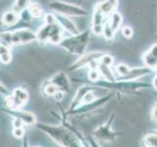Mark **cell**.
Wrapping results in <instances>:
<instances>
[{
  "mask_svg": "<svg viewBox=\"0 0 157 147\" xmlns=\"http://www.w3.org/2000/svg\"><path fill=\"white\" fill-rule=\"evenodd\" d=\"M44 132H46L52 138H54L58 143L63 146H79V141L73 137V134L67 129L62 127H49V126H39Z\"/></svg>",
  "mask_w": 157,
  "mask_h": 147,
  "instance_id": "cell-1",
  "label": "cell"
},
{
  "mask_svg": "<svg viewBox=\"0 0 157 147\" xmlns=\"http://www.w3.org/2000/svg\"><path fill=\"white\" fill-rule=\"evenodd\" d=\"M88 42H89V32L85 31L80 35H75L74 37L63 40L62 42V45L70 53L81 54L85 51V48L88 45Z\"/></svg>",
  "mask_w": 157,
  "mask_h": 147,
  "instance_id": "cell-2",
  "label": "cell"
},
{
  "mask_svg": "<svg viewBox=\"0 0 157 147\" xmlns=\"http://www.w3.org/2000/svg\"><path fill=\"white\" fill-rule=\"evenodd\" d=\"M49 7L63 15L75 16V17H85V16H87V11H85L83 8L73 4L59 1V0H53V1L49 2Z\"/></svg>",
  "mask_w": 157,
  "mask_h": 147,
  "instance_id": "cell-3",
  "label": "cell"
},
{
  "mask_svg": "<svg viewBox=\"0 0 157 147\" xmlns=\"http://www.w3.org/2000/svg\"><path fill=\"white\" fill-rule=\"evenodd\" d=\"M37 39L36 35L29 30H19L13 34L14 44H23L28 43Z\"/></svg>",
  "mask_w": 157,
  "mask_h": 147,
  "instance_id": "cell-4",
  "label": "cell"
},
{
  "mask_svg": "<svg viewBox=\"0 0 157 147\" xmlns=\"http://www.w3.org/2000/svg\"><path fill=\"white\" fill-rule=\"evenodd\" d=\"M104 20H105V14L97 7L94 17H93V31L97 35H100L104 31Z\"/></svg>",
  "mask_w": 157,
  "mask_h": 147,
  "instance_id": "cell-5",
  "label": "cell"
},
{
  "mask_svg": "<svg viewBox=\"0 0 157 147\" xmlns=\"http://www.w3.org/2000/svg\"><path fill=\"white\" fill-rule=\"evenodd\" d=\"M101 56H102V54L101 52H90L88 54H86V55L80 57V59L78 60V61L74 63V65L71 67V69L81 68V67L85 66V65L90 64L92 61H94V60H97L99 57H101Z\"/></svg>",
  "mask_w": 157,
  "mask_h": 147,
  "instance_id": "cell-6",
  "label": "cell"
},
{
  "mask_svg": "<svg viewBox=\"0 0 157 147\" xmlns=\"http://www.w3.org/2000/svg\"><path fill=\"white\" fill-rule=\"evenodd\" d=\"M52 83L55 84L59 89H63V90H68L69 89V81L67 78V76L63 73H59L55 77L53 78Z\"/></svg>",
  "mask_w": 157,
  "mask_h": 147,
  "instance_id": "cell-7",
  "label": "cell"
},
{
  "mask_svg": "<svg viewBox=\"0 0 157 147\" xmlns=\"http://www.w3.org/2000/svg\"><path fill=\"white\" fill-rule=\"evenodd\" d=\"M118 0H105L104 2L98 5V8L105 15L111 14L117 6Z\"/></svg>",
  "mask_w": 157,
  "mask_h": 147,
  "instance_id": "cell-8",
  "label": "cell"
},
{
  "mask_svg": "<svg viewBox=\"0 0 157 147\" xmlns=\"http://www.w3.org/2000/svg\"><path fill=\"white\" fill-rule=\"evenodd\" d=\"M58 18H59V23H61V25L63 26V28H64L67 31H69L70 34L78 35L79 31L77 29L76 25H75L71 20H69L67 17H58Z\"/></svg>",
  "mask_w": 157,
  "mask_h": 147,
  "instance_id": "cell-9",
  "label": "cell"
},
{
  "mask_svg": "<svg viewBox=\"0 0 157 147\" xmlns=\"http://www.w3.org/2000/svg\"><path fill=\"white\" fill-rule=\"evenodd\" d=\"M19 20V16L16 11H8L4 14L3 16V24L11 26V25H15Z\"/></svg>",
  "mask_w": 157,
  "mask_h": 147,
  "instance_id": "cell-10",
  "label": "cell"
},
{
  "mask_svg": "<svg viewBox=\"0 0 157 147\" xmlns=\"http://www.w3.org/2000/svg\"><path fill=\"white\" fill-rule=\"evenodd\" d=\"M148 73V70L143 69V68H136L133 70H130V72L127 76H125V78L127 80H138L140 78H142L143 76L147 75Z\"/></svg>",
  "mask_w": 157,
  "mask_h": 147,
  "instance_id": "cell-11",
  "label": "cell"
},
{
  "mask_svg": "<svg viewBox=\"0 0 157 147\" xmlns=\"http://www.w3.org/2000/svg\"><path fill=\"white\" fill-rule=\"evenodd\" d=\"M99 70H100L101 74L102 75V77H104L106 80H108V81H114L115 80V77H114V75H113L112 71L110 69V66H106V65L101 64L100 67H99Z\"/></svg>",
  "mask_w": 157,
  "mask_h": 147,
  "instance_id": "cell-12",
  "label": "cell"
},
{
  "mask_svg": "<svg viewBox=\"0 0 157 147\" xmlns=\"http://www.w3.org/2000/svg\"><path fill=\"white\" fill-rule=\"evenodd\" d=\"M143 60H144V64L149 68L157 67V59L149 51H147V53H144V55L143 56Z\"/></svg>",
  "mask_w": 157,
  "mask_h": 147,
  "instance_id": "cell-13",
  "label": "cell"
},
{
  "mask_svg": "<svg viewBox=\"0 0 157 147\" xmlns=\"http://www.w3.org/2000/svg\"><path fill=\"white\" fill-rule=\"evenodd\" d=\"M121 23H122L121 15L118 13H113L110 17V24H109L111 26V28L116 31L117 30H119V28H120Z\"/></svg>",
  "mask_w": 157,
  "mask_h": 147,
  "instance_id": "cell-14",
  "label": "cell"
},
{
  "mask_svg": "<svg viewBox=\"0 0 157 147\" xmlns=\"http://www.w3.org/2000/svg\"><path fill=\"white\" fill-rule=\"evenodd\" d=\"M0 53H1V63L7 65L11 62V52L10 49L5 46V45H1V49H0Z\"/></svg>",
  "mask_w": 157,
  "mask_h": 147,
  "instance_id": "cell-15",
  "label": "cell"
},
{
  "mask_svg": "<svg viewBox=\"0 0 157 147\" xmlns=\"http://www.w3.org/2000/svg\"><path fill=\"white\" fill-rule=\"evenodd\" d=\"M29 2H30V0H16L14 11H16V12H21V11L25 10L29 6Z\"/></svg>",
  "mask_w": 157,
  "mask_h": 147,
  "instance_id": "cell-16",
  "label": "cell"
},
{
  "mask_svg": "<svg viewBox=\"0 0 157 147\" xmlns=\"http://www.w3.org/2000/svg\"><path fill=\"white\" fill-rule=\"evenodd\" d=\"M21 120L24 121L25 124H28V125H31V124H34L35 123V116L33 114H31L29 112H25L21 115L20 117Z\"/></svg>",
  "mask_w": 157,
  "mask_h": 147,
  "instance_id": "cell-17",
  "label": "cell"
},
{
  "mask_svg": "<svg viewBox=\"0 0 157 147\" xmlns=\"http://www.w3.org/2000/svg\"><path fill=\"white\" fill-rule=\"evenodd\" d=\"M95 99H96V94L93 92V89H90L84 94L81 102H82L83 104H90V103L94 102Z\"/></svg>",
  "mask_w": 157,
  "mask_h": 147,
  "instance_id": "cell-18",
  "label": "cell"
},
{
  "mask_svg": "<svg viewBox=\"0 0 157 147\" xmlns=\"http://www.w3.org/2000/svg\"><path fill=\"white\" fill-rule=\"evenodd\" d=\"M144 142L147 146L157 147V135L156 134H148L144 137Z\"/></svg>",
  "mask_w": 157,
  "mask_h": 147,
  "instance_id": "cell-19",
  "label": "cell"
},
{
  "mask_svg": "<svg viewBox=\"0 0 157 147\" xmlns=\"http://www.w3.org/2000/svg\"><path fill=\"white\" fill-rule=\"evenodd\" d=\"M1 40L3 42V45H12L13 42V34L10 32H2L1 34Z\"/></svg>",
  "mask_w": 157,
  "mask_h": 147,
  "instance_id": "cell-20",
  "label": "cell"
},
{
  "mask_svg": "<svg viewBox=\"0 0 157 147\" xmlns=\"http://www.w3.org/2000/svg\"><path fill=\"white\" fill-rule=\"evenodd\" d=\"M114 30L111 28L110 25H105L104 27V31H102V35L105 37L106 39H112L113 36H114Z\"/></svg>",
  "mask_w": 157,
  "mask_h": 147,
  "instance_id": "cell-21",
  "label": "cell"
},
{
  "mask_svg": "<svg viewBox=\"0 0 157 147\" xmlns=\"http://www.w3.org/2000/svg\"><path fill=\"white\" fill-rule=\"evenodd\" d=\"M29 13L32 17H35V18H39L41 17L42 15V9L39 6L38 4H33L29 9Z\"/></svg>",
  "mask_w": 157,
  "mask_h": 147,
  "instance_id": "cell-22",
  "label": "cell"
},
{
  "mask_svg": "<svg viewBox=\"0 0 157 147\" xmlns=\"http://www.w3.org/2000/svg\"><path fill=\"white\" fill-rule=\"evenodd\" d=\"M58 90H59V88L55 84H53V83L47 84L44 88V91L46 92L47 95H55V93Z\"/></svg>",
  "mask_w": 157,
  "mask_h": 147,
  "instance_id": "cell-23",
  "label": "cell"
},
{
  "mask_svg": "<svg viewBox=\"0 0 157 147\" xmlns=\"http://www.w3.org/2000/svg\"><path fill=\"white\" fill-rule=\"evenodd\" d=\"M14 94L17 95L20 98V99L21 101H24V102H25L26 100H28V98H29L28 92H26L25 90H24V89H21V88H17V89H16L15 92H14Z\"/></svg>",
  "mask_w": 157,
  "mask_h": 147,
  "instance_id": "cell-24",
  "label": "cell"
},
{
  "mask_svg": "<svg viewBox=\"0 0 157 147\" xmlns=\"http://www.w3.org/2000/svg\"><path fill=\"white\" fill-rule=\"evenodd\" d=\"M116 71L121 76H127L130 72V68L125 64H118V66L116 67Z\"/></svg>",
  "mask_w": 157,
  "mask_h": 147,
  "instance_id": "cell-25",
  "label": "cell"
},
{
  "mask_svg": "<svg viewBox=\"0 0 157 147\" xmlns=\"http://www.w3.org/2000/svg\"><path fill=\"white\" fill-rule=\"evenodd\" d=\"M100 74H101V72L98 69H92L91 72L89 73L88 78L92 81H97V80H99V78H100Z\"/></svg>",
  "mask_w": 157,
  "mask_h": 147,
  "instance_id": "cell-26",
  "label": "cell"
},
{
  "mask_svg": "<svg viewBox=\"0 0 157 147\" xmlns=\"http://www.w3.org/2000/svg\"><path fill=\"white\" fill-rule=\"evenodd\" d=\"M101 64L106 65V66H111L113 64V58L110 55H102L101 57Z\"/></svg>",
  "mask_w": 157,
  "mask_h": 147,
  "instance_id": "cell-27",
  "label": "cell"
},
{
  "mask_svg": "<svg viewBox=\"0 0 157 147\" xmlns=\"http://www.w3.org/2000/svg\"><path fill=\"white\" fill-rule=\"evenodd\" d=\"M122 34L125 37L129 39V37H131L133 35L134 31H133V29L131 28V27H124L123 30H122Z\"/></svg>",
  "mask_w": 157,
  "mask_h": 147,
  "instance_id": "cell-28",
  "label": "cell"
},
{
  "mask_svg": "<svg viewBox=\"0 0 157 147\" xmlns=\"http://www.w3.org/2000/svg\"><path fill=\"white\" fill-rule=\"evenodd\" d=\"M13 134L15 137H18V138H21L24 137L25 134V130L21 129V128H15L14 130H13Z\"/></svg>",
  "mask_w": 157,
  "mask_h": 147,
  "instance_id": "cell-29",
  "label": "cell"
},
{
  "mask_svg": "<svg viewBox=\"0 0 157 147\" xmlns=\"http://www.w3.org/2000/svg\"><path fill=\"white\" fill-rule=\"evenodd\" d=\"M50 40H51L52 43H59V42L62 41V35H61V32H58V34L53 35L51 36Z\"/></svg>",
  "mask_w": 157,
  "mask_h": 147,
  "instance_id": "cell-30",
  "label": "cell"
},
{
  "mask_svg": "<svg viewBox=\"0 0 157 147\" xmlns=\"http://www.w3.org/2000/svg\"><path fill=\"white\" fill-rule=\"evenodd\" d=\"M45 20H46V23L49 24V25H55V24H57V18L55 17V16L51 15V14L46 15Z\"/></svg>",
  "mask_w": 157,
  "mask_h": 147,
  "instance_id": "cell-31",
  "label": "cell"
},
{
  "mask_svg": "<svg viewBox=\"0 0 157 147\" xmlns=\"http://www.w3.org/2000/svg\"><path fill=\"white\" fill-rule=\"evenodd\" d=\"M24 121L21 120V118H18V119H15L14 120V122H13V126L14 128H21L23 127V125H24Z\"/></svg>",
  "mask_w": 157,
  "mask_h": 147,
  "instance_id": "cell-32",
  "label": "cell"
},
{
  "mask_svg": "<svg viewBox=\"0 0 157 147\" xmlns=\"http://www.w3.org/2000/svg\"><path fill=\"white\" fill-rule=\"evenodd\" d=\"M55 99L56 100H58V101H61V100H63V98H64V93H63V90H58L56 93H55Z\"/></svg>",
  "mask_w": 157,
  "mask_h": 147,
  "instance_id": "cell-33",
  "label": "cell"
},
{
  "mask_svg": "<svg viewBox=\"0 0 157 147\" xmlns=\"http://www.w3.org/2000/svg\"><path fill=\"white\" fill-rule=\"evenodd\" d=\"M152 55L157 59V44H154V45H152L151 46V48L148 50Z\"/></svg>",
  "mask_w": 157,
  "mask_h": 147,
  "instance_id": "cell-34",
  "label": "cell"
},
{
  "mask_svg": "<svg viewBox=\"0 0 157 147\" xmlns=\"http://www.w3.org/2000/svg\"><path fill=\"white\" fill-rule=\"evenodd\" d=\"M151 118H152V120H154V121L157 122V104L154 106L153 110H152V114H151Z\"/></svg>",
  "mask_w": 157,
  "mask_h": 147,
  "instance_id": "cell-35",
  "label": "cell"
},
{
  "mask_svg": "<svg viewBox=\"0 0 157 147\" xmlns=\"http://www.w3.org/2000/svg\"><path fill=\"white\" fill-rule=\"evenodd\" d=\"M153 86L157 89V76H156V77L154 78V80H153Z\"/></svg>",
  "mask_w": 157,
  "mask_h": 147,
  "instance_id": "cell-36",
  "label": "cell"
}]
</instances>
